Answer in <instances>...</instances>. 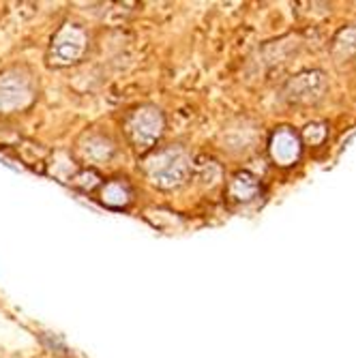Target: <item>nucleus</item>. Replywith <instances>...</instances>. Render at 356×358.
<instances>
[{"label": "nucleus", "mask_w": 356, "mask_h": 358, "mask_svg": "<svg viewBox=\"0 0 356 358\" xmlns=\"http://www.w3.org/2000/svg\"><path fill=\"white\" fill-rule=\"evenodd\" d=\"M148 178L164 189L180 187L191 174V159L180 148H166L159 150L146 161Z\"/></svg>", "instance_id": "obj_1"}, {"label": "nucleus", "mask_w": 356, "mask_h": 358, "mask_svg": "<svg viewBox=\"0 0 356 358\" xmlns=\"http://www.w3.org/2000/svg\"><path fill=\"white\" fill-rule=\"evenodd\" d=\"M86 35L84 30L78 28V26H62L56 37L52 39V45H50V62L52 64H71V62H78L84 52H86Z\"/></svg>", "instance_id": "obj_2"}, {"label": "nucleus", "mask_w": 356, "mask_h": 358, "mask_svg": "<svg viewBox=\"0 0 356 358\" xmlns=\"http://www.w3.org/2000/svg\"><path fill=\"white\" fill-rule=\"evenodd\" d=\"M164 131V118L155 108H142L134 112L127 122V134L138 150H148Z\"/></svg>", "instance_id": "obj_3"}, {"label": "nucleus", "mask_w": 356, "mask_h": 358, "mask_svg": "<svg viewBox=\"0 0 356 358\" xmlns=\"http://www.w3.org/2000/svg\"><path fill=\"white\" fill-rule=\"evenodd\" d=\"M32 99L30 82L17 73L0 76V112H13L28 106Z\"/></svg>", "instance_id": "obj_4"}, {"label": "nucleus", "mask_w": 356, "mask_h": 358, "mask_svg": "<svg viewBox=\"0 0 356 358\" xmlns=\"http://www.w3.org/2000/svg\"><path fill=\"white\" fill-rule=\"evenodd\" d=\"M114 152V146L110 144V140L101 138V136H92L88 138L86 146H84V157L90 161H108Z\"/></svg>", "instance_id": "obj_5"}, {"label": "nucleus", "mask_w": 356, "mask_h": 358, "mask_svg": "<svg viewBox=\"0 0 356 358\" xmlns=\"http://www.w3.org/2000/svg\"><path fill=\"white\" fill-rule=\"evenodd\" d=\"M127 198H129V193H127V189H124L122 182H110V185L104 189V200H106L108 204H112V206L124 204Z\"/></svg>", "instance_id": "obj_6"}]
</instances>
